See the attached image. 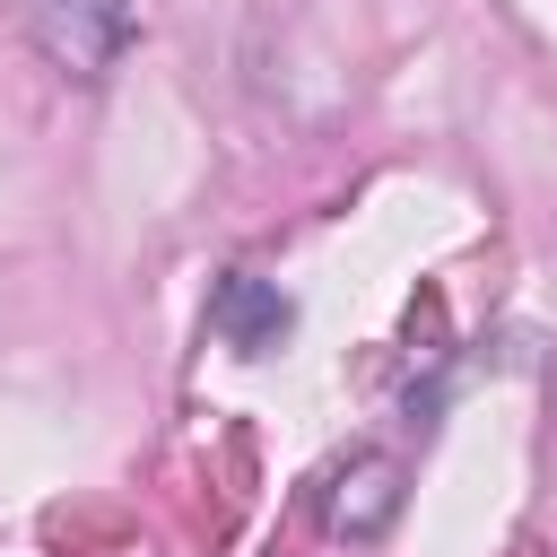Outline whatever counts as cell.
I'll list each match as a JSON object with an SVG mask.
<instances>
[{"label":"cell","mask_w":557,"mask_h":557,"mask_svg":"<svg viewBox=\"0 0 557 557\" xmlns=\"http://www.w3.org/2000/svg\"><path fill=\"white\" fill-rule=\"evenodd\" d=\"M392 513H400V461H392V453H357V461L331 479L322 522H331L339 540H383Z\"/></svg>","instance_id":"3"},{"label":"cell","mask_w":557,"mask_h":557,"mask_svg":"<svg viewBox=\"0 0 557 557\" xmlns=\"http://www.w3.org/2000/svg\"><path fill=\"white\" fill-rule=\"evenodd\" d=\"M209 331H218L226 348H244V357H270V348L296 331V296H287L278 278L235 270V278H218V296H209Z\"/></svg>","instance_id":"2"},{"label":"cell","mask_w":557,"mask_h":557,"mask_svg":"<svg viewBox=\"0 0 557 557\" xmlns=\"http://www.w3.org/2000/svg\"><path fill=\"white\" fill-rule=\"evenodd\" d=\"M26 26H35V44L61 78L96 87L139 44V0H26Z\"/></svg>","instance_id":"1"}]
</instances>
